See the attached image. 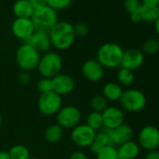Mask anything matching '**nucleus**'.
<instances>
[{
	"label": "nucleus",
	"mask_w": 159,
	"mask_h": 159,
	"mask_svg": "<svg viewBox=\"0 0 159 159\" xmlns=\"http://www.w3.org/2000/svg\"><path fill=\"white\" fill-rule=\"evenodd\" d=\"M48 34L52 47L58 51H66L69 49L76 39L73 25L65 21L57 22Z\"/></svg>",
	"instance_id": "1"
},
{
	"label": "nucleus",
	"mask_w": 159,
	"mask_h": 159,
	"mask_svg": "<svg viewBox=\"0 0 159 159\" xmlns=\"http://www.w3.org/2000/svg\"><path fill=\"white\" fill-rule=\"evenodd\" d=\"M124 50L113 42L102 44L97 52V60L104 68H116L121 66Z\"/></svg>",
	"instance_id": "2"
},
{
	"label": "nucleus",
	"mask_w": 159,
	"mask_h": 159,
	"mask_svg": "<svg viewBox=\"0 0 159 159\" xmlns=\"http://www.w3.org/2000/svg\"><path fill=\"white\" fill-rule=\"evenodd\" d=\"M63 67V59L56 52L49 51L42 55L38 65V70L41 78L52 79L61 73Z\"/></svg>",
	"instance_id": "3"
},
{
	"label": "nucleus",
	"mask_w": 159,
	"mask_h": 159,
	"mask_svg": "<svg viewBox=\"0 0 159 159\" xmlns=\"http://www.w3.org/2000/svg\"><path fill=\"white\" fill-rule=\"evenodd\" d=\"M15 59L18 66L22 69V71L30 72L38 67L40 59V53L31 45L24 42L16 50Z\"/></svg>",
	"instance_id": "4"
},
{
	"label": "nucleus",
	"mask_w": 159,
	"mask_h": 159,
	"mask_svg": "<svg viewBox=\"0 0 159 159\" xmlns=\"http://www.w3.org/2000/svg\"><path fill=\"white\" fill-rule=\"evenodd\" d=\"M36 31L49 33L50 30L57 24V12L46 6L44 8L36 10L31 17Z\"/></svg>",
	"instance_id": "5"
},
{
	"label": "nucleus",
	"mask_w": 159,
	"mask_h": 159,
	"mask_svg": "<svg viewBox=\"0 0 159 159\" xmlns=\"http://www.w3.org/2000/svg\"><path fill=\"white\" fill-rule=\"evenodd\" d=\"M119 102L125 111L128 112H139L145 108L147 98L141 91L131 88L123 92Z\"/></svg>",
	"instance_id": "6"
},
{
	"label": "nucleus",
	"mask_w": 159,
	"mask_h": 159,
	"mask_svg": "<svg viewBox=\"0 0 159 159\" xmlns=\"http://www.w3.org/2000/svg\"><path fill=\"white\" fill-rule=\"evenodd\" d=\"M82 120V112L76 106H63L56 114V124L63 129H73L80 125Z\"/></svg>",
	"instance_id": "7"
},
{
	"label": "nucleus",
	"mask_w": 159,
	"mask_h": 159,
	"mask_svg": "<svg viewBox=\"0 0 159 159\" xmlns=\"http://www.w3.org/2000/svg\"><path fill=\"white\" fill-rule=\"evenodd\" d=\"M62 107V97H60L53 91L46 94H41L38 101L39 111L46 116L56 115Z\"/></svg>",
	"instance_id": "8"
},
{
	"label": "nucleus",
	"mask_w": 159,
	"mask_h": 159,
	"mask_svg": "<svg viewBox=\"0 0 159 159\" xmlns=\"http://www.w3.org/2000/svg\"><path fill=\"white\" fill-rule=\"evenodd\" d=\"M97 131L86 124H80L71 129L70 139L72 143L80 148H89L93 143Z\"/></svg>",
	"instance_id": "9"
},
{
	"label": "nucleus",
	"mask_w": 159,
	"mask_h": 159,
	"mask_svg": "<svg viewBox=\"0 0 159 159\" xmlns=\"http://www.w3.org/2000/svg\"><path fill=\"white\" fill-rule=\"evenodd\" d=\"M139 146L148 152L157 150L159 147V129L154 125H145L139 131Z\"/></svg>",
	"instance_id": "10"
},
{
	"label": "nucleus",
	"mask_w": 159,
	"mask_h": 159,
	"mask_svg": "<svg viewBox=\"0 0 159 159\" xmlns=\"http://www.w3.org/2000/svg\"><path fill=\"white\" fill-rule=\"evenodd\" d=\"M82 76L90 83H98L104 76V67L97 59L86 60L81 67Z\"/></svg>",
	"instance_id": "11"
},
{
	"label": "nucleus",
	"mask_w": 159,
	"mask_h": 159,
	"mask_svg": "<svg viewBox=\"0 0 159 159\" xmlns=\"http://www.w3.org/2000/svg\"><path fill=\"white\" fill-rule=\"evenodd\" d=\"M36 31L31 19L16 18L11 25V32L20 40L26 42Z\"/></svg>",
	"instance_id": "12"
},
{
	"label": "nucleus",
	"mask_w": 159,
	"mask_h": 159,
	"mask_svg": "<svg viewBox=\"0 0 159 159\" xmlns=\"http://www.w3.org/2000/svg\"><path fill=\"white\" fill-rule=\"evenodd\" d=\"M102 119H103V128L111 130L124 124L125 114L120 108L114 106H109L102 112Z\"/></svg>",
	"instance_id": "13"
},
{
	"label": "nucleus",
	"mask_w": 159,
	"mask_h": 159,
	"mask_svg": "<svg viewBox=\"0 0 159 159\" xmlns=\"http://www.w3.org/2000/svg\"><path fill=\"white\" fill-rule=\"evenodd\" d=\"M144 63V54L138 49H128L124 51L121 67L135 71L139 69Z\"/></svg>",
	"instance_id": "14"
},
{
	"label": "nucleus",
	"mask_w": 159,
	"mask_h": 159,
	"mask_svg": "<svg viewBox=\"0 0 159 159\" xmlns=\"http://www.w3.org/2000/svg\"><path fill=\"white\" fill-rule=\"evenodd\" d=\"M52 88L53 92L60 97L67 96L74 91L75 81L71 76L60 73L52 78Z\"/></svg>",
	"instance_id": "15"
},
{
	"label": "nucleus",
	"mask_w": 159,
	"mask_h": 159,
	"mask_svg": "<svg viewBox=\"0 0 159 159\" xmlns=\"http://www.w3.org/2000/svg\"><path fill=\"white\" fill-rule=\"evenodd\" d=\"M26 43L31 45L39 53L40 52L45 53L49 52L50 49L52 48V43L49 34L41 31H35L34 34L26 41Z\"/></svg>",
	"instance_id": "16"
},
{
	"label": "nucleus",
	"mask_w": 159,
	"mask_h": 159,
	"mask_svg": "<svg viewBox=\"0 0 159 159\" xmlns=\"http://www.w3.org/2000/svg\"><path fill=\"white\" fill-rule=\"evenodd\" d=\"M110 136L112 141V144L115 145H122L127 141L132 140L133 137V129L130 125L126 124H123L118 127L110 130Z\"/></svg>",
	"instance_id": "17"
},
{
	"label": "nucleus",
	"mask_w": 159,
	"mask_h": 159,
	"mask_svg": "<svg viewBox=\"0 0 159 159\" xmlns=\"http://www.w3.org/2000/svg\"><path fill=\"white\" fill-rule=\"evenodd\" d=\"M110 145H113L111 136H110V130L106 128H102L101 130L97 131L93 143L91 144L89 148L94 153H97L100 149L106 146H110Z\"/></svg>",
	"instance_id": "18"
},
{
	"label": "nucleus",
	"mask_w": 159,
	"mask_h": 159,
	"mask_svg": "<svg viewBox=\"0 0 159 159\" xmlns=\"http://www.w3.org/2000/svg\"><path fill=\"white\" fill-rule=\"evenodd\" d=\"M35 10L29 0H16L12 5V12L16 18L31 19Z\"/></svg>",
	"instance_id": "19"
},
{
	"label": "nucleus",
	"mask_w": 159,
	"mask_h": 159,
	"mask_svg": "<svg viewBox=\"0 0 159 159\" xmlns=\"http://www.w3.org/2000/svg\"><path fill=\"white\" fill-rule=\"evenodd\" d=\"M139 146L137 142L130 140L119 146L117 149L119 159H135L139 153Z\"/></svg>",
	"instance_id": "20"
},
{
	"label": "nucleus",
	"mask_w": 159,
	"mask_h": 159,
	"mask_svg": "<svg viewBox=\"0 0 159 159\" xmlns=\"http://www.w3.org/2000/svg\"><path fill=\"white\" fill-rule=\"evenodd\" d=\"M123 92L124 90L118 83L109 82L103 86L102 96L108 101H119L123 95Z\"/></svg>",
	"instance_id": "21"
},
{
	"label": "nucleus",
	"mask_w": 159,
	"mask_h": 159,
	"mask_svg": "<svg viewBox=\"0 0 159 159\" xmlns=\"http://www.w3.org/2000/svg\"><path fill=\"white\" fill-rule=\"evenodd\" d=\"M64 135V129L58 124L50 125L44 131V139L47 142L55 144L59 142Z\"/></svg>",
	"instance_id": "22"
},
{
	"label": "nucleus",
	"mask_w": 159,
	"mask_h": 159,
	"mask_svg": "<svg viewBox=\"0 0 159 159\" xmlns=\"http://www.w3.org/2000/svg\"><path fill=\"white\" fill-rule=\"evenodd\" d=\"M139 13L141 15L142 22L154 23L159 17V7H152L142 5L139 8Z\"/></svg>",
	"instance_id": "23"
},
{
	"label": "nucleus",
	"mask_w": 159,
	"mask_h": 159,
	"mask_svg": "<svg viewBox=\"0 0 159 159\" xmlns=\"http://www.w3.org/2000/svg\"><path fill=\"white\" fill-rule=\"evenodd\" d=\"M88 126H90L95 131H99L103 128V119L102 113L97 111H91L86 117V123Z\"/></svg>",
	"instance_id": "24"
},
{
	"label": "nucleus",
	"mask_w": 159,
	"mask_h": 159,
	"mask_svg": "<svg viewBox=\"0 0 159 159\" xmlns=\"http://www.w3.org/2000/svg\"><path fill=\"white\" fill-rule=\"evenodd\" d=\"M11 159H28L30 157V152L27 147L22 144H16L8 151Z\"/></svg>",
	"instance_id": "25"
},
{
	"label": "nucleus",
	"mask_w": 159,
	"mask_h": 159,
	"mask_svg": "<svg viewBox=\"0 0 159 159\" xmlns=\"http://www.w3.org/2000/svg\"><path fill=\"white\" fill-rule=\"evenodd\" d=\"M135 80L133 71L121 67L117 73V81L118 84L122 86H130Z\"/></svg>",
	"instance_id": "26"
},
{
	"label": "nucleus",
	"mask_w": 159,
	"mask_h": 159,
	"mask_svg": "<svg viewBox=\"0 0 159 159\" xmlns=\"http://www.w3.org/2000/svg\"><path fill=\"white\" fill-rule=\"evenodd\" d=\"M108 107V100L102 95H96L90 99V108L93 111L102 113Z\"/></svg>",
	"instance_id": "27"
},
{
	"label": "nucleus",
	"mask_w": 159,
	"mask_h": 159,
	"mask_svg": "<svg viewBox=\"0 0 159 159\" xmlns=\"http://www.w3.org/2000/svg\"><path fill=\"white\" fill-rule=\"evenodd\" d=\"M96 155L97 159H119L118 152L114 145L106 146L100 149Z\"/></svg>",
	"instance_id": "28"
},
{
	"label": "nucleus",
	"mask_w": 159,
	"mask_h": 159,
	"mask_svg": "<svg viewBox=\"0 0 159 159\" xmlns=\"http://www.w3.org/2000/svg\"><path fill=\"white\" fill-rule=\"evenodd\" d=\"M142 52L147 55H153L159 52V40L156 39H149L142 45Z\"/></svg>",
	"instance_id": "29"
},
{
	"label": "nucleus",
	"mask_w": 159,
	"mask_h": 159,
	"mask_svg": "<svg viewBox=\"0 0 159 159\" xmlns=\"http://www.w3.org/2000/svg\"><path fill=\"white\" fill-rule=\"evenodd\" d=\"M72 3V0H47V6L55 11L67 9Z\"/></svg>",
	"instance_id": "30"
},
{
	"label": "nucleus",
	"mask_w": 159,
	"mask_h": 159,
	"mask_svg": "<svg viewBox=\"0 0 159 159\" xmlns=\"http://www.w3.org/2000/svg\"><path fill=\"white\" fill-rule=\"evenodd\" d=\"M38 90L40 92V94H46L53 91L52 88V79L49 78H41L38 82L37 84Z\"/></svg>",
	"instance_id": "31"
},
{
	"label": "nucleus",
	"mask_w": 159,
	"mask_h": 159,
	"mask_svg": "<svg viewBox=\"0 0 159 159\" xmlns=\"http://www.w3.org/2000/svg\"><path fill=\"white\" fill-rule=\"evenodd\" d=\"M73 28L76 37L84 38L89 34V26L85 23H78L75 25H73Z\"/></svg>",
	"instance_id": "32"
},
{
	"label": "nucleus",
	"mask_w": 159,
	"mask_h": 159,
	"mask_svg": "<svg viewBox=\"0 0 159 159\" xmlns=\"http://www.w3.org/2000/svg\"><path fill=\"white\" fill-rule=\"evenodd\" d=\"M140 6H141L140 0H125L124 2V7L129 14L139 11Z\"/></svg>",
	"instance_id": "33"
},
{
	"label": "nucleus",
	"mask_w": 159,
	"mask_h": 159,
	"mask_svg": "<svg viewBox=\"0 0 159 159\" xmlns=\"http://www.w3.org/2000/svg\"><path fill=\"white\" fill-rule=\"evenodd\" d=\"M18 80H19V83H20L21 84H23V85H27V84H29L30 82L32 81V78H31L30 72L22 71V72L19 74Z\"/></svg>",
	"instance_id": "34"
},
{
	"label": "nucleus",
	"mask_w": 159,
	"mask_h": 159,
	"mask_svg": "<svg viewBox=\"0 0 159 159\" xmlns=\"http://www.w3.org/2000/svg\"><path fill=\"white\" fill-rule=\"evenodd\" d=\"M34 10H39L47 6V0H29Z\"/></svg>",
	"instance_id": "35"
},
{
	"label": "nucleus",
	"mask_w": 159,
	"mask_h": 159,
	"mask_svg": "<svg viewBox=\"0 0 159 159\" xmlns=\"http://www.w3.org/2000/svg\"><path fill=\"white\" fill-rule=\"evenodd\" d=\"M68 159H88V156L82 151H75L69 155Z\"/></svg>",
	"instance_id": "36"
},
{
	"label": "nucleus",
	"mask_w": 159,
	"mask_h": 159,
	"mask_svg": "<svg viewBox=\"0 0 159 159\" xmlns=\"http://www.w3.org/2000/svg\"><path fill=\"white\" fill-rule=\"evenodd\" d=\"M129 16H130V20H131L132 23L138 24V23L142 22V20H141V15H140V13H139V10L137 11H134V12L130 13Z\"/></svg>",
	"instance_id": "37"
},
{
	"label": "nucleus",
	"mask_w": 159,
	"mask_h": 159,
	"mask_svg": "<svg viewBox=\"0 0 159 159\" xmlns=\"http://www.w3.org/2000/svg\"><path fill=\"white\" fill-rule=\"evenodd\" d=\"M144 159H159V151H150L146 153Z\"/></svg>",
	"instance_id": "38"
},
{
	"label": "nucleus",
	"mask_w": 159,
	"mask_h": 159,
	"mask_svg": "<svg viewBox=\"0 0 159 159\" xmlns=\"http://www.w3.org/2000/svg\"><path fill=\"white\" fill-rule=\"evenodd\" d=\"M141 4L145 6L159 7V0H141Z\"/></svg>",
	"instance_id": "39"
},
{
	"label": "nucleus",
	"mask_w": 159,
	"mask_h": 159,
	"mask_svg": "<svg viewBox=\"0 0 159 159\" xmlns=\"http://www.w3.org/2000/svg\"><path fill=\"white\" fill-rule=\"evenodd\" d=\"M0 159H11L8 151H0Z\"/></svg>",
	"instance_id": "40"
},
{
	"label": "nucleus",
	"mask_w": 159,
	"mask_h": 159,
	"mask_svg": "<svg viewBox=\"0 0 159 159\" xmlns=\"http://www.w3.org/2000/svg\"><path fill=\"white\" fill-rule=\"evenodd\" d=\"M154 29H155L156 33L159 35V17H158L157 20L154 22Z\"/></svg>",
	"instance_id": "41"
},
{
	"label": "nucleus",
	"mask_w": 159,
	"mask_h": 159,
	"mask_svg": "<svg viewBox=\"0 0 159 159\" xmlns=\"http://www.w3.org/2000/svg\"><path fill=\"white\" fill-rule=\"evenodd\" d=\"M2 123H3V118H2L1 113H0V127H1V125H2Z\"/></svg>",
	"instance_id": "42"
},
{
	"label": "nucleus",
	"mask_w": 159,
	"mask_h": 159,
	"mask_svg": "<svg viewBox=\"0 0 159 159\" xmlns=\"http://www.w3.org/2000/svg\"><path fill=\"white\" fill-rule=\"evenodd\" d=\"M28 159H38V158H37V157H35V156H31V155H30V157H29Z\"/></svg>",
	"instance_id": "43"
}]
</instances>
